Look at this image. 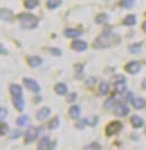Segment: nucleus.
<instances>
[{
    "instance_id": "1",
    "label": "nucleus",
    "mask_w": 146,
    "mask_h": 150,
    "mask_svg": "<svg viewBox=\"0 0 146 150\" xmlns=\"http://www.w3.org/2000/svg\"><path fill=\"white\" fill-rule=\"evenodd\" d=\"M118 39H119V37L115 33H113L110 29H107V30H103L102 33H100L95 38L92 46L95 50H107V48H110L114 45L117 44Z\"/></svg>"
},
{
    "instance_id": "2",
    "label": "nucleus",
    "mask_w": 146,
    "mask_h": 150,
    "mask_svg": "<svg viewBox=\"0 0 146 150\" xmlns=\"http://www.w3.org/2000/svg\"><path fill=\"white\" fill-rule=\"evenodd\" d=\"M19 27L24 30H33L38 27L39 19L36 15L32 13H20L17 15Z\"/></svg>"
},
{
    "instance_id": "3",
    "label": "nucleus",
    "mask_w": 146,
    "mask_h": 150,
    "mask_svg": "<svg viewBox=\"0 0 146 150\" xmlns=\"http://www.w3.org/2000/svg\"><path fill=\"white\" fill-rule=\"evenodd\" d=\"M124 125L120 120H114V121H110L108 125H106L105 128V133H106V137L110 138L114 137L116 134H118L119 132L122 130Z\"/></svg>"
},
{
    "instance_id": "4",
    "label": "nucleus",
    "mask_w": 146,
    "mask_h": 150,
    "mask_svg": "<svg viewBox=\"0 0 146 150\" xmlns=\"http://www.w3.org/2000/svg\"><path fill=\"white\" fill-rule=\"evenodd\" d=\"M39 131H38V127H34V125H28L27 129L24 132V140L25 144H29L36 141V139L39 137Z\"/></svg>"
},
{
    "instance_id": "5",
    "label": "nucleus",
    "mask_w": 146,
    "mask_h": 150,
    "mask_svg": "<svg viewBox=\"0 0 146 150\" xmlns=\"http://www.w3.org/2000/svg\"><path fill=\"white\" fill-rule=\"evenodd\" d=\"M56 147V142L52 141L48 136H43L37 144V150H53Z\"/></svg>"
},
{
    "instance_id": "6",
    "label": "nucleus",
    "mask_w": 146,
    "mask_h": 150,
    "mask_svg": "<svg viewBox=\"0 0 146 150\" xmlns=\"http://www.w3.org/2000/svg\"><path fill=\"white\" fill-rule=\"evenodd\" d=\"M23 84L28 91L33 92L34 94H38L41 92V85L38 84V82L34 79H31V77H24L23 79Z\"/></svg>"
},
{
    "instance_id": "7",
    "label": "nucleus",
    "mask_w": 146,
    "mask_h": 150,
    "mask_svg": "<svg viewBox=\"0 0 146 150\" xmlns=\"http://www.w3.org/2000/svg\"><path fill=\"white\" fill-rule=\"evenodd\" d=\"M114 113L118 118H126L130 113V108L127 105V102H119L114 109Z\"/></svg>"
},
{
    "instance_id": "8",
    "label": "nucleus",
    "mask_w": 146,
    "mask_h": 150,
    "mask_svg": "<svg viewBox=\"0 0 146 150\" xmlns=\"http://www.w3.org/2000/svg\"><path fill=\"white\" fill-rule=\"evenodd\" d=\"M71 50H74V52H78V53H83L89 48V44L83 40V39H80V38H76V39H73L72 43L70 45Z\"/></svg>"
},
{
    "instance_id": "9",
    "label": "nucleus",
    "mask_w": 146,
    "mask_h": 150,
    "mask_svg": "<svg viewBox=\"0 0 146 150\" xmlns=\"http://www.w3.org/2000/svg\"><path fill=\"white\" fill-rule=\"evenodd\" d=\"M125 72L130 75H136L138 74L140 71H142V63L138 61H130L125 65Z\"/></svg>"
},
{
    "instance_id": "10",
    "label": "nucleus",
    "mask_w": 146,
    "mask_h": 150,
    "mask_svg": "<svg viewBox=\"0 0 146 150\" xmlns=\"http://www.w3.org/2000/svg\"><path fill=\"white\" fill-rule=\"evenodd\" d=\"M0 18H1V20L4 23L10 24V23H13L14 19H15V13L9 8H1L0 9Z\"/></svg>"
},
{
    "instance_id": "11",
    "label": "nucleus",
    "mask_w": 146,
    "mask_h": 150,
    "mask_svg": "<svg viewBox=\"0 0 146 150\" xmlns=\"http://www.w3.org/2000/svg\"><path fill=\"white\" fill-rule=\"evenodd\" d=\"M114 91L117 95H124L127 92V84L126 80L121 81H114Z\"/></svg>"
},
{
    "instance_id": "12",
    "label": "nucleus",
    "mask_w": 146,
    "mask_h": 150,
    "mask_svg": "<svg viewBox=\"0 0 146 150\" xmlns=\"http://www.w3.org/2000/svg\"><path fill=\"white\" fill-rule=\"evenodd\" d=\"M63 35L66 38H71V39H76L80 38L83 35V31L78 28H65L63 31Z\"/></svg>"
},
{
    "instance_id": "13",
    "label": "nucleus",
    "mask_w": 146,
    "mask_h": 150,
    "mask_svg": "<svg viewBox=\"0 0 146 150\" xmlns=\"http://www.w3.org/2000/svg\"><path fill=\"white\" fill-rule=\"evenodd\" d=\"M81 112H82V111H81V106L79 105V104H74V103L69 108V111H68L70 118L72 120H74V121L80 119Z\"/></svg>"
},
{
    "instance_id": "14",
    "label": "nucleus",
    "mask_w": 146,
    "mask_h": 150,
    "mask_svg": "<svg viewBox=\"0 0 146 150\" xmlns=\"http://www.w3.org/2000/svg\"><path fill=\"white\" fill-rule=\"evenodd\" d=\"M129 122H130V125H132V127H133L134 129H140V128H143L144 125H145L144 119L140 115H138V114H133L130 117Z\"/></svg>"
},
{
    "instance_id": "15",
    "label": "nucleus",
    "mask_w": 146,
    "mask_h": 150,
    "mask_svg": "<svg viewBox=\"0 0 146 150\" xmlns=\"http://www.w3.org/2000/svg\"><path fill=\"white\" fill-rule=\"evenodd\" d=\"M51 111H52L51 108H48V106H43V108H41L37 112H36L35 118H36L37 121H43V120H46L48 117H50Z\"/></svg>"
},
{
    "instance_id": "16",
    "label": "nucleus",
    "mask_w": 146,
    "mask_h": 150,
    "mask_svg": "<svg viewBox=\"0 0 146 150\" xmlns=\"http://www.w3.org/2000/svg\"><path fill=\"white\" fill-rule=\"evenodd\" d=\"M27 64L32 69H37L43 64V58L38 55H33L27 58Z\"/></svg>"
},
{
    "instance_id": "17",
    "label": "nucleus",
    "mask_w": 146,
    "mask_h": 150,
    "mask_svg": "<svg viewBox=\"0 0 146 150\" xmlns=\"http://www.w3.org/2000/svg\"><path fill=\"white\" fill-rule=\"evenodd\" d=\"M54 92L60 96H65L69 93V88L64 82H58L54 85Z\"/></svg>"
},
{
    "instance_id": "18",
    "label": "nucleus",
    "mask_w": 146,
    "mask_h": 150,
    "mask_svg": "<svg viewBox=\"0 0 146 150\" xmlns=\"http://www.w3.org/2000/svg\"><path fill=\"white\" fill-rule=\"evenodd\" d=\"M119 102H120V101L117 99L116 95H111V96L107 98L106 101L103 102V108L107 109V110H114Z\"/></svg>"
},
{
    "instance_id": "19",
    "label": "nucleus",
    "mask_w": 146,
    "mask_h": 150,
    "mask_svg": "<svg viewBox=\"0 0 146 150\" xmlns=\"http://www.w3.org/2000/svg\"><path fill=\"white\" fill-rule=\"evenodd\" d=\"M121 24L124 26H126V27H133L137 24V17H136V15H134V13H128L126 15L124 19H122V21H121Z\"/></svg>"
},
{
    "instance_id": "20",
    "label": "nucleus",
    "mask_w": 146,
    "mask_h": 150,
    "mask_svg": "<svg viewBox=\"0 0 146 150\" xmlns=\"http://www.w3.org/2000/svg\"><path fill=\"white\" fill-rule=\"evenodd\" d=\"M9 93L11 95V98L21 96L23 95V88L17 83H11L9 85Z\"/></svg>"
},
{
    "instance_id": "21",
    "label": "nucleus",
    "mask_w": 146,
    "mask_h": 150,
    "mask_svg": "<svg viewBox=\"0 0 146 150\" xmlns=\"http://www.w3.org/2000/svg\"><path fill=\"white\" fill-rule=\"evenodd\" d=\"M74 77L81 81L84 79V63H76L74 65Z\"/></svg>"
},
{
    "instance_id": "22",
    "label": "nucleus",
    "mask_w": 146,
    "mask_h": 150,
    "mask_svg": "<svg viewBox=\"0 0 146 150\" xmlns=\"http://www.w3.org/2000/svg\"><path fill=\"white\" fill-rule=\"evenodd\" d=\"M13 105L18 112H23L24 108H25V99H24V96L21 95V96L13 98Z\"/></svg>"
},
{
    "instance_id": "23",
    "label": "nucleus",
    "mask_w": 146,
    "mask_h": 150,
    "mask_svg": "<svg viewBox=\"0 0 146 150\" xmlns=\"http://www.w3.org/2000/svg\"><path fill=\"white\" fill-rule=\"evenodd\" d=\"M29 122H31V118H29V115H27V114H21V115H19L18 118H17V120H16V125H17V127H19V128L28 127Z\"/></svg>"
},
{
    "instance_id": "24",
    "label": "nucleus",
    "mask_w": 146,
    "mask_h": 150,
    "mask_svg": "<svg viewBox=\"0 0 146 150\" xmlns=\"http://www.w3.org/2000/svg\"><path fill=\"white\" fill-rule=\"evenodd\" d=\"M130 104L135 110H143L146 108V100L144 98H135Z\"/></svg>"
},
{
    "instance_id": "25",
    "label": "nucleus",
    "mask_w": 146,
    "mask_h": 150,
    "mask_svg": "<svg viewBox=\"0 0 146 150\" xmlns=\"http://www.w3.org/2000/svg\"><path fill=\"white\" fill-rule=\"evenodd\" d=\"M98 91L101 95H108L110 92V83L107 81H101L98 85Z\"/></svg>"
},
{
    "instance_id": "26",
    "label": "nucleus",
    "mask_w": 146,
    "mask_h": 150,
    "mask_svg": "<svg viewBox=\"0 0 146 150\" xmlns=\"http://www.w3.org/2000/svg\"><path fill=\"white\" fill-rule=\"evenodd\" d=\"M142 48H143V43L142 42L140 43H133V44H130L128 46V52L130 54L136 55V54H140L142 52Z\"/></svg>"
},
{
    "instance_id": "27",
    "label": "nucleus",
    "mask_w": 146,
    "mask_h": 150,
    "mask_svg": "<svg viewBox=\"0 0 146 150\" xmlns=\"http://www.w3.org/2000/svg\"><path fill=\"white\" fill-rule=\"evenodd\" d=\"M41 5L39 0H24V7L27 10H34Z\"/></svg>"
},
{
    "instance_id": "28",
    "label": "nucleus",
    "mask_w": 146,
    "mask_h": 150,
    "mask_svg": "<svg viewBox=\"0 0 146 150\" xmlns=\"http://www.w3.org/2000/svg\"><path fill=\"white\" fill-rule=\"evenodd\" d=\"M62 4H63V0H47L46 1V7L50 10H55V9L62 6Z\"/></svg>"
},
{
    "instance_id": "29",
    "label": "nucleus",
    "mask_w": 146,
    "mask_h": 150,
    "mask_svg": "<svg viewBox=\"0 0 146 150\" xmlns=\"http://www.w3.org/2000/svg\"><path fill=\"white\" fill-rule=\"evenodd\" d=\"M108 19H109V16L107 15V13H99V15L95 16V23L97 24V25H105V24H107Z\"/></svg>"
},
{
    "instance_id": "30",
    "label": "nucleus",
    "mask_w": 146,
    "mask_h": 150,
    "mask_svg": "<svg viewBox=\"0 0 146 150\" xmlns=\"http://www.w3.org/2000/svg\"><path fill=\"white\" fill-rule=\"evenodd\" d=\"M60 118L58 117H54V118H52L50 121H48V123H47V127H48V130H52V131H54V130H56L57 128L60 127L61 125V121H60Z\"/></svg>"
},
{
    "instance_id": "31",
    "label": "nucleus",
    "mask_w": 146,
    "mask_h": 150,
    "mask_svg": "<svg viewBox=\"0 0 146 150\" xmlns=\"http://www.w3.org/2000/svg\"><path fill=\"white\" fill-rule=\"evenodd\" d=\"M83 120H84V123H85V125L91 127V128L95 127V125H98V122H99V118H98L97 115H90V117L84 118Z\"/></svg>"
},
{
    "instance_id": "32",
    "label": "nucleus",
    "mask_w": 146,
    "mask_h": 150,
    "mask_svg": "<svg viewBox=\"0 0 146 150\" xmlns=\"http://www.w3.org/2000/svg\"><path fill=\"white\" fill-rule=\"evenodd\" d=\"M97 82H98L97 77L93 76V75H90V76H88L87 79H84V85H85L88 88H92L95 86Z\"/></svg>"
},
{
    "instance_id": "33",
    "label": "nucleus",
    "mask_w": 146,
    "mask_h": 150,
    "mask_svg": "<svg viewBox=\"0 0 146 150\" xmlns=\"http://www.w3.org/2000/svg\"><path fill=\"white\" fill-rule=\"evenodd\" d=\"M136 5V0H120L119 6L124 9H133Z\"/></svg>"
},
{
    "instance_id": "34",
    "label": "nucleus",
    "mask_w": 146,
    "mask_h": 150,
    "mask_svg": "<svg viewBox=\"0 0 146 150\" xmlns=\"http://www.w3.org/2000/svg\"><path fill=\"white\" fill-rule=\"evenodd\" d=\"M10 129H9V125L8 123H6L5 121H1V125H0V136L1 137H6L7 134H9Z\"/></svg>"
},
{
    "instance_id": "35",
    "label": "nucleus",
    "mask_w": 146,
    "mask_h": 150,
    "mask_svg": "<svg viewBox=\"0 0 146 150\" xmlns=\"http://www.w3.org/2000/svg\"><path fill=\"white\" fill-rule=\"evenodd\" d=\"M18 128H17V129H13V130H10V132H9V138H10L11 140L19 139V138L23 136V132H21V130L18 129Z\"/></svg>"
},
{
    "instance_id": "36",
    "label": "nucleus",
    "mask_w": 146,
    "mask_h": 150,
    "mask_svg": "<svg viewBox=\"0 0 146 150\" xmlns=\"http://www.w3.org/2000/svg\"><path fill=\"white\" fill-rule=\"evenodd\" d=\"M83 149L84 150H101L102 147L100 144H98V142H91V144H85L84 147H83Z\"/></svg>"
},
{
    "instance_id": "37",
    "label": "nucleus",
    "mask_w": 146,
    "mask_h": 150,
    "mask_svg": "<svg viewBox=\"0 0 146 150\" xmlns=\"http://www.w3.org/2000/svg\"><path fill=\"white\" fill-rule=\"evenodd\" d=\"M65 99H66V102H68V103L73 104L76 101V99H78V93H76V92H70V93H68L65 95Z\"/></svg>"
},
{
    "instance_id": "38",
    "label": "nucleus",
    "mask_w": 146,
    "mask_h": 150,
    "mask_svg": "<svg viewBox=\"0 0 146 150\" xmlns=\"http://www.w3.org/2000/svg\"><path fill=\"white\" fill-rule=\"evenodd\" d=\"M48 53L51 54L52 56L60 57L62 55V50L58 48V47H50V48H48Z\"/></svg>"
},
{
    "instance_id": "39",
    "label": "nucleus",
    "mask_w": 146,
    "mask_h": 150,
    "mask_svg": "<svg viewBox=\"0 0 146 150\" xmlns=\"http://www.w3.org/2000/svg\"><path fill=\"white\" fill-rule=\"evenodd\" d=\"M135 98L136 96L134 95V92H132V91H127L126 93L124 94V101L127 102V103H132Z\"/></svg>"
},
{
    "instance_id": "40",
    "label": "nucleus",
    "mask_w": 146,
    "mask_h": 150,
    "mask_svg": "<svg viewBox=\"0 0 146 150\" xmlns=\"http://www.w3.org/2000/svg\"><path fill=\"white\" fill-rule=\"evenodd\" d=\"M7 117H8V109L5 108V106H1L0 108V120L5 121Z\"/></svg>"
},
{
    "instance_id": "41",
    "label": "nucleus",
    "mask_w": 146,
    "mask_h": 150,
    "mask_svg": "<svg viewBox=\"0 0 146 150\" xmlns=\"http://www.w3.org/2000/svg\"><path fill=\"white\" fill-rule=\"evenodd\" d=\"M84 127H85L84 120H83V119L76 120V122H75V128H76V129H79V130H83V129H84Z\"/></svg>"
},
{
    "instance_id": "42",
    "label": "nucleus",
    "mask_w": 146,
    "mask_h": 150,
    "mask_svg": "<svg viewBox=\"0 0 146 150\" xmlns=\"http://www.w3.org/2000/svg\"><path fill=\"white\" fill-rule=\"evenodd\" d=\"M121 80H126V77L121 74H116L114 76V81H121Z\"/></svg>"
},
{
    "instance_id": "43",
    "label": "nucleus",
    "mask_w": 146,
    "mask_h": 150,
    "mask_svg": "<svg viewBox=\"0 0 146 150\" xmlns=\"http://www.w3.org/2000/svg\"><path fill=\"white\" fill-rule=\"evenodd\" d=\"M42 99H43V98H42V96L39 95V93H38V94H35V98H34L35 104H38L39 102H42Z\"/></svg>"
},
{
    "instance_id": "44",
    "label": "nucleus",
    "mask_w": 146,
    "mask_h": 150,
    "mask_svg": "<svg viewBox=\"0 0 146 150\" xmlns=\"http://www.w3.org/2000/svg\"><path fill=\"white\" fill-rule=\"evenodd\" d=\"M0 53H1V55H7L8 54V50L5 48V46L2 44L0 45Z\"/></svg>"
},
{
    "instance_id": "45",
    "label": "nucleus",
    "mask_w": 146,
    "mask_h": 150,
    "mask_svg": "<svg viewBox=\"0 0 146 150\" xmlns=\"http://www.w3.org/2000/svg\"><path fill=\"white\" fill-rule=\"evenodd\" d=\"M140 88H142L143 91H146V77L142 81V83H140Z\"/></svg>"
},
{
    "instance_id": "46",
    "label": "nucleus",
    "mask_w": 146,
    "mask_h": 150,
    "mask_svg": "<svg viewBox=\"0 0 146 150\" xmlns=\"http://www.w3.org/2000/svg\"><path fill=\"white\" fill-rule=\"evenodd\" d=\"M44 125H39V127H38V131H39V134H42V133H43V132H44Z\"/></svg>"
},
{
    "instance_id": "47",
    "label": "nucleus",
    "mask_w": 146,
    "mask_h": 150,
    "mask_svg": "<svg viewBox=\"0 0 146 150\" xmlns=\"http://www.w3.org/2000/svg\"><path fill=\"white\" fill-rule=\"evenodd\" d=\"M142 29L144 30V33H146V20L142 24Z\"/></svg>"
},
{
    "instance_id": "48",
    "label": "nucleus",
    "mask_w": 146,
    "mask_h": 150,
    "mask_svg": "<svg viewBox=\"0 0 146 150\" xmlns=\"http://www.w3.org/2000/svg\"><path fill=\"white\" fill-rule=\"evenodd\" d=\"M144 133H145V136H146V127L144 128Z\"/></svg>"
}]
</instances>
